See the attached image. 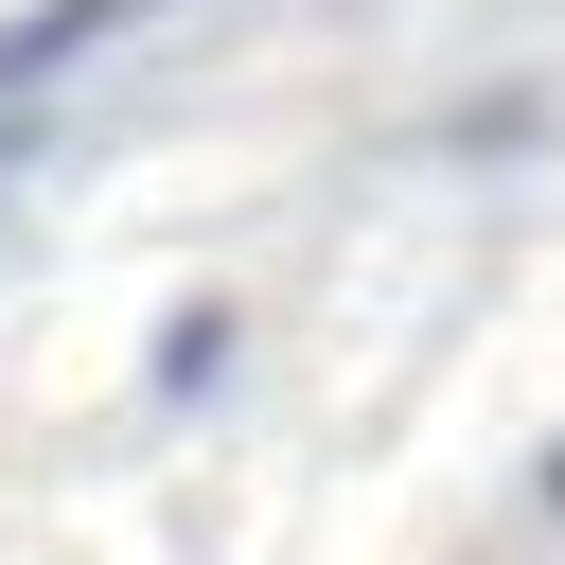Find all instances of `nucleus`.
<instances>
[{
	"label": "nucleus",
	"mask_w": 565,
	"mask_h": 565,
	"mask_svg": "<svg viewBox=\"0 0 565 565\" xmlns=\"http://www.w3.org/2000/svg\"><path fill=\"white\" fill-rule=\"evenodd\" d=\"M124 18H141V0H35V18H0V106H18V88H53L71 53H106Z\"/></svg>",
	"instance_id": "obj_1"
},
{
	"label": "nucleus",
	"mask_w": 565,
	"mask_h": 565,
	"mask_svg": "<svg viewBox=\"0 0 565 565\" xmlns=\"http://www.w3.org/2000/svg\"><path fill=\"white\" fill-rule=\"evenodd\" d=\"M212 371H230V318H212V300H194V318H159V388H212Z\"/></svg>",
	"instance_id": "obj_2"
},
{
	"label": "nucleus",
	"mask_w": 565,
	"mask_h": 565,
	"mask_svg": "<svg viewBox=\"0 0 565 565\" xmlns=\"http://www.w3.org/2000/svg\"><path fill=\"white\" fill-rule=\"evenodd\" d=\"M18 159H35V124H18V106H0V177H18Z\"/></svg>",
	"instance_id": "obj_3"
}]
</instances>
